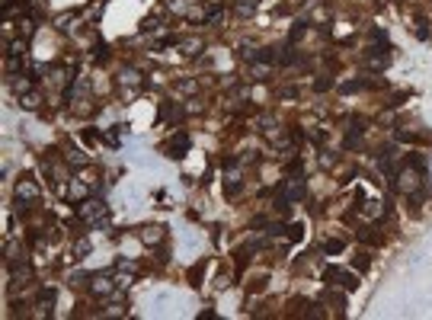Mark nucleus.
Returning a JSON list of instances; mask_svg holds the SVG:
<instances>
[{
    "mask_svg": "<svg viewBox=\"0 0 432 320\" xmlns=\"http://www.w3.org/2000/svg\"><path fill=\"white\" fill-rule=\"evenodd\" d=\"M323 279H327V285H343L346 291L358 288V276H352L349 269H340V266H327L323 269Z\"/></svg>",
    "mask_w": 432,
    "mask_h": 320,
    "instance_id": "nucleus-1",
    "label": "nucleus"
},
{
    "mask_svg": "<svg viewBox=\"0 0 432 320\" xmlns=\"http://www.w3.org/2000/svg\"><path fill=\"white\" fill-rule=\"evenodd\" d=\"M304 192H307L304 176H288V180L282 183V189H279V199H285V202H301Z\"/></svg>",
    "mask_w": 432,
    "mask_h": 320,
    "instance_id": "nucleus-2",
    "label": "nucleus"
},
{
    "mask_svg": "<svg viewBox=\"0 0 432 320\" xmlns=\"http://www.w3.org/2000/svg\"><path fill=\"white\" fill-rule=\"evenodd\" d=\"M39 186H35L32 180H19L16 183V202H19V208H26V205H32V202H39Z\"/></svg>",
    "mask_w": 432,
    "mask_h": 320,
    "instance_id": "nucleus-3",
    "label": "nucleus"
},
{
    "mask_svg": "<svg viewBox=\"0 0 432 320\" xmlns=\"http://www.w3.org/2000/svg\"><path fill=\"white\" fill-rule=\"evenodd\" d=\"M77 218L90 221V224H100V218H106V205L103 202H80L77 205Z\"/></svg>",
    "mask_w": 432,
    "mask_h": 320,
    "instance_id": "nucleus-4",
    "label": "nucleus"
},
{
    "mask_svg": "<svg viewBox=\"0 0 432 320\" xmlns=\"http://www.w3.org/2000/svg\"><path fill=\"white\" fill-rule=\"evenodd\" d=\"M269 74H272V64L266 61V58H256V61H250L247 80H256V84H262V80H269Z\"/></svg>",
    "mask_w": 432,
    "mask_h": 320,
    "instance_id": "nucleus-5",
    "label": "nucleus"
},
{
    "mask_svg": "<svg viewBox=\"0 0 432 320\" xmlns=\"http://www.w3.org/2000/svg\"><path fill=\"white\" fill-rule=\"evenodd\" d=\"M112 279H106V276H93V282H90V291L93 294H112Z\"/></svg>",
    "mask_w": 432,
    "mask_h": 320,
    "instance_id": "nucleus-6",
    "label": "nucleus"
},
{
    "mask_svg": "<svg viewBox=\"0 0 432 320\" xmlns=\"http://www.w3.org/2000/svg\"><path fill=\"white\" fill-rule=\"evenodd\" d=\"M19 106H22V109H39V106H42V93H39V90L19 93Z\"/></svg>",
    "mask_w": 432,
    "mask_h": 320,
    "instance_id": "nucleus-7",
    "label": "nucleus"
},
{
    "mask_svg": "<svg viewBox=\"0 0 432 320\" xmlns=\"http://www.w3.org/2000/svg\"><path fill=\"white\" fill-rule=\"evenodd\" d=\"M26 48H29V42H26V39H13V42H7V55H10V58H26Z\"/></svg>",
    "mask_w": 432,
    "mask_h": 320,
    "instance_id": "nucleus-8",
    "label": "nucleus"
},
{
    "mask_svg": "<svg viewBox=\"0 0 432 320\" xmlns=\"http://www.w3.org/2000/svg\"><path fill=\"white\" fill-rule=\"evenodd\" d=\"M416 186H419L416 173H400V176H397V189H403V192H413Z\"/></svg>",
    "mask_w": 432,
    "mask_h": 320,
    "instance_id": "nucleus-9",
    "label": "nucleus"
},
{
    "mask_svg": "<svg viewBox=\"0 0 432 320\" xmlns=\"http://www.w3.org/2000/svg\"><path fill=\"white\" fill-rule=\"evenodd\" d=\"M29 279H32V269H29V266H16V269H13V288H16V285H26Z\"/></svg>",
    "mask_w": 432,
    "mask_h": 320,
    "instance_id": "nucleus-10",
    "label": "nucleus"
},
{
    "mask_svg": "<svg viewBox=\"0 0 432 320\" xmlns=\"http://www.w3.org/2000/svg\"><path fill=\"white\" fill-rule=\"evenodd\" d=\"M186 147H189V138H186V135H176V138L170 141V151H176L173 157H183V154H186Z\"/></svg>",
    "mask_w": 432,
    "mask_h": 320,
    "instance_id": "nucleus-11",
    "label": "nucleus"
},
{
    "mask_svg": "<svg viewBox=\"0 0 432 320\" xmlns=\"http://www.w3.org/2000/svg\"><path fill=\"white\" fill-rule=\"evenodd\" d=\"M122 84H128V87H141V74L135 67H125L122 70Z\"/></svg>",
    "mask_w": 432,
    "mask_h": 320,
    "instance_id": "nucleus-12",
    "label": "nucleus"
},
{
    "mask_svg": "<svg viewBox=\"0 0 432 320\" xmlns=\"http://www.w3.org/2000/svg\"><path fill=\"white\" fill-rule=\"evenodd\" d=\"M256 4H259V0H237V13L240 16H250L256 10Z\"/></svg>",
    "mask_w": 432,
    "mask_h": 320,
    "instance_id": "nucleus-13",
    "label": "nucleus"
},
{
    "mask_svg": "<svg viewBox=\"0 0 432 320\" xmlns=\"http://www.w3.org/2000/svg\"><path fill=\"white\" fill-rule=\"evenodd\" d=\"M52 304H55V291H42V298H39V307H42V311L39 314H52Z\"/></svg>",
    "mask_w": 432,
    "mask_h": 320,
    "instance_id": "nucleus-14",
    "label": "nucleus"
},
{
    "mask_svg": "<svg viewBox=\"0 0 432 320\" xmlns=\"http://www.w3.org/2000/svg\"><path fill=\"white\" fill-rule=\"evenodd\" d=\"M70 253H74V259H83V256L90 253V240H83V237H80V240L74 243V250H70Z\"/></svg>",
    "mask_w": 432,
    "mask_h": 320,
    "instance_id": "nucleus-15",
    "label": "nucleus"
},
{
    "mask_svg": "<svg viewBox=\"0 0 432 320\" xmlns=\"http://www.w3.org/2000/svg\"><path fill=\"white\" fill-rule=\"evenodd\" d=\"M67 160H70V163H77V167H83V163H87V154H83V151H70V154H67Z\"/></svg>",
    "mask_w": 432,
    "mask_h": 320,
    "instance_id": "nucleus-16",
    "label": "nucleus"
},
{
    "mask_svg": "<svg viewBox=\"0 0 432 320\" xmlns=\"http://www.w3.org/2000/svg\"><path fill=\"white\" fill-rule=\"evenodd\" d=\"M170 10L173 13H189V0H170Z\"/></svg>",
    "mask_w": 432,
    "mask_h": 320,
    "instance_id": "nucleus-17",
    "label": "nucleus"
},
{
    "mask_svg": "<svg viewBox=\"0 0 432 320\" xmlns=\"http://www.w3.org/2000/svg\"><path fill=\"white\" fill-rule=\"evenodd\" d=\"M327 304H333V307H346V298H343V294H336V291H327Z\"/></svg>",
    "mask_w": 432,
    "mask_h": 320,
    "instance_id": "nucleus-18",
    "label": "nucleus"
},
{
    "mask_svg": "<svg viewBox=\"0 0 432 320\" xmlns=\"http://www.w3.org/2000/svg\"><path fill=\"white\" fill-rule=\"evenodd\" d=\"M343 250V240H323V253H340Z\"/></svg>",
    "mask_w": 432,
    "mask_h": 320,
    "instance_id": "nucleus-19",
    "label": "nucleus"
},
{
    "mask_svg": "<svg viewBox=\"0 0 432 320\" xmlns=\"http://www.w3.org/2000/svg\"><path fill=\"white\" fill-rule=\"evenodd\" d=\"M141 237H144L148 243H157V240H160V228H148V231H144Z\"/></svg>",
    "mask_w": 432,
    "mask_h": 320,
    "instance_id": "nucleus-20",
    "label": "nucleus"
},
{
    "mask_svg": "<svg viewBox=\"0 0 432 320\" xmlns=\"http://www.w3.org/2000/svg\"><path fill=\"white\" fill-rule=\"evenodd\" d=\"M19 32H22V35H26V39H29V35L35 32V22H32V19H19Z\"/></svg>",
    "mask_w": 432,
    "mask_h": 320,
    "instance_id": "nucleus-21",
    "label": "nucleus"
},
{
    "mask_svg": "<svg viewBox=\"0 0 432 320\" xmlns=\"http://www.w3.org/2000/svg\"><path fill=\"white\" fill-rule=\"evenodd\" d=\"M307 29V19H301V22H295V29H292V42H298L301 39V32Z\"/></svg>",
    "mask_w": 432,
    "mask_h": 320,
    "instance_id": "nucleus-22",
    "label": "nucleus"
},
{
    "mask_svg": "<svg viewBox=\"0 0 432 320\" xmlns=\"http://www.w3.org/2000/svg\"><path fill=\"white\" fill-rule=\"evenodd\" d=\"M183 48H186L189 55H196V52L202 48V42H199V39H186V42H183Z\"/></svg>",
    "mask_w": 432,
    "mask_h": 320,
    "instance_id": "nucleus-23",
    "label": "nucleus"
},
{
    "mask_svg": "<svg viewBox=\"0 0 432 320\" xmlns=\"http://www.w3.org/2000/svg\"><path fill=\"white\" fill-rule=\"evenodd\" d=\"M298 237H301V228H298V224H295V228H288V240H298Z\"/></svg>",
    "mask_w": 432,
    "mask_h": 320,
    "instance_id": "nucleus-24",
    "label": "nucleus"
},
{
    "mask_svg": "<svg viewBox=\"0 0 432 320\" xmlns=\"http://www.w3.org/2000/svg\"><path fill=\"white\" fill-rule=\"evenodd\" d=\"M179 90H183V93H192V90H196V80H186V84H179Z\"/></svg>",
    "mask_w": 432,
    "mask_h": 320,
    "instance_id": "nucleus-25",
    "label": "nucleus"
}]
</instances>
